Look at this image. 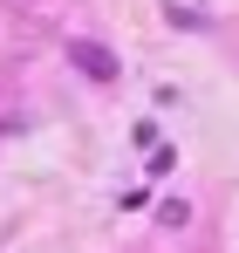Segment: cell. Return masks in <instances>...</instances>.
Here are the masks:
<instances>
[{"label": "cell", "instance_id": "cell-3", "mask_svg": "<svg viewBox=\"0 0 239 253\" xmlns=\"http://www.w3.org/2000/svg\"><path fill=\"white\" fill-rule=\"evenodd\" d=\"M158 219H164V226H192V206H185V199H164Z\"/></svg>", "mask_w": 239, "mask_h": 253}, {"label": "cell", "instance_id": "cell-1", "mask_svg": "<svg viewBox=\"0 0 239 253\" xmlns=\"http://www.w3.org/2000/svg\"><path fill=\"white\" fill-rule=\"evenodd\" d=\"M69 62H76L89 83H117V76H123V62H117L103 42H69Z\"/></svg>", "mask_w": 239, "mask_h": 253}, {"label": "cell", "instance_id": "cell-2", "mask_svg": "<svg viewBox=\"0 0 239 253\" xmlns=\"http://www.w3.org/2000/svg\"><path fill=\"white\" fill-rule=\"evenodd\" d=\"M164 21H171V28H185V35H199V28H205V14H192L185 0H164Z\"/></svg>", "mask_w": 239, "mask_h": 253}]
</instances>
